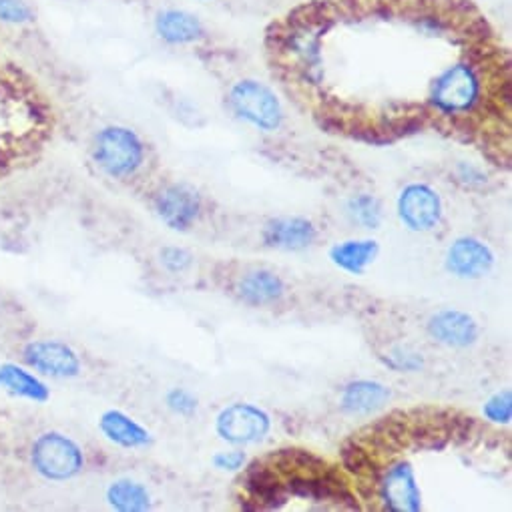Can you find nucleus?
Instances as JSON below:
<instances>
[{
  "instance_id": "1",
  "label": "nucleus",
  "mask_w": 512,
  "mask_h": 512,
  "mask_svg": "<svg viewBox=\"0 0 512 512\" xmlns=\"http://www.w3.org/2000/svg\"><path fill=\"white\" fill-rule=\"evenodd\" d=\"M484 63H488V51L476 57L470 53V57L444 67L430 83V109L454 123H464L478 113L484 107Z\"/></svg>"
},
{
  "instance_id": "2",
  "label": "nucleus",
  "mask_w": 512,
  "mask_h": 512,
  "mask_svg": "<svg viewBox=\"0 0 512 512\" xmlns=\"http://www.w3.org/2000/svg\"><path fill=\"white\" fill-rule=\"evenodd\" d=\"M91 157L101 173L125 181L143 169L147 161V145L135 129L111 123L95 133Z\"/></svg>"
},
{
  "instance_id": "3",
  "label": "nucleus",
  "mask_w": 512,
  "mask_h": 512,
  "mask_svg": "<svg viewBox=\"0 0 512 512\" xmlns=\"http://www.w3.org/2000/svg\"><path fill=\"white\" fill-rule=\"evenodd\" d=\"M35 474L47 482H67L85 470V450L69 434L59 430L41 432L29 448Z\"/></svg>"
},
{
  "instance_id": "4",
  "label": "nucleus",
  "mask_w": 512,
  "mask_h": 512,
  "mask_svg": "<svg viewBox=\"0 0 512 512\" xmlns=\"http://www.w3.org/2000/svg\"><path fill=\"white\" fill-rule=\"evenodd\" d=\"M229 111L249 127L276 133L284 123V105L276 91L258 79H239L227 93Z\"/></svg>"
},
{
  "instance_id": "5",
  "label": "nucleus",
  "mask_w": 512,
  "mask_h": 512,
  "mask_svg": "<svg viewBox=\"0 0 512 512\" xmlns=\"http://www.w3.org/2000/svg\"><path fill=\"white\" fill-rule=\"evenodd\" d=\"M272 430V416L255 404L233 402L215 418V434L233 446L262 442Z\"/></svg>"
},
{
  "instance_id": "6",
  "label": "nucleus",
  "mask_w": 512,
  "mask_h": 512,
  "mask_svg": "<svg viewBox=\"0 0 512 512\" xmlns=\"http://www.w3.org/2000/svg\"><path fill=\"white\" fill-rule=\"evenodd\" d=\"M23 362L39 376L53 380H73L83 372L81 356L61 340H33L23 348Z\"/></svg>"
},
{
  "instance_id": "7",
  "label": "nucleus",
  "mask_w": 512,
  "mask_h": 512,
  "mask_svg": "<svg viewBox=\"0 0 512 512\" xmlns=\"http://www.w3.org/2000/svg\"><path fill=\"white\" fill-rule=\"evenodd\" d=\"M398 219L408 231L428 233L436 229L444 215L440 193L426 183L406 185L396 199Z\"/></svg>"
},
{
  "instance_id": "8",
  "label": "nucleus",
  "mask_w": 512,
  "mask_h": 512,
  "mask_svg": "<svg viewBox=\"0 0 512 512\" xmlns=\"http://www.w3.org/2000/svg\"><path fill=\"white\" fill-rule=\"evenodd\" d=\"M157 217L173 231H189L201 217L203 199L199 191L187 183H167L153 199Z\"/></svg>"
},
{
  "instance_id": "9",
  "label": "nucleus",
  "mask_w": 512,
  "mask_h": 512,
  "mask_svg": "<svg viewBox=\"0 0 512 512\" xmlns=\"http://www.w3.org/2000/svg\"><path fill=\"white\" fill-rule=\"evenodd\" d=\"M496 255L488 243L478 237H456L444 255V268L458 280H480L492 272Z\"/></svg>"
},
{
  "instance_id": "10",
  "label": "nucleus",
  "mask_w": 512,
  "mask_h": 512,
  "mask_svg": "<svg viewBox=\"0 0 512 512\" xmlns=\"http://www.w3.org/2000/svg\"><path fill=\"white\" fill-rule=\"evenodd\" d=\"M378 494L386 510H392V512L422 510V492L416 480V472L408 460H398L380 474Z\"/></svg>"
},
{
  "instance_id": "11",
  "label": "nucleus",
  "mask_w": 512,
  "mask_h": 512,
  "mask_svg": "<svg viewBox=\"0 0 512 512\" xmlns=\"http://www.w3.org/2000/svg\"><path fill=\"white\" fill-rule=\"evenodd\" d=\"M241 488L247 492L249 500L255 502V506L266 510H278L290 498L286 480H282V474L266 460L253 462L249 466L245 464Z\"/></svg>"
},
{
  "instance_id": "12",
  "label": "nucleus",
  "mask_w": 512,
  "mask_h": 512,
  "mask_svg": "<svg viewBox=\"0 0 512 512\" xmlns=\"http://www.w3.org/2000/svg\"><path fill=\"white\" fill-rule=\"evenodd\" d=\"M426 332L436 344L456 350L470 348L480 338L478 322L468 312L454 308H444L432 314L426 324Z\"/></svg>"
},
{
  "instance_id": "13",
  "label": "nucleus",
  "mask_w": 512,
  "mask_h": 512,
  "mask_svg": "<svg viewBox=\"0 0 512 512\" xmlns=\"http://www.w3.org/2000/svg\"><path fill=\"white\" fill-rule=\"evenodd\" d=\"M153 33L167 47H189L205 39L203 21L185 9H159L153 17Z\"/></svg>"
},
{
  "instance_id": "14",
  "label": "nucleus",
  "mask_w": 512,
  "mask_h": 512,
  "mask_svg": "<svg viewBox=\"0 0 512 512\" xmlns=\"http://www.w3.org/2000/svg\"><path fill=\"white\" fill-rule=\"evenodd\" d=\"M264 245L278 251H306L318 241V227L300 215L274 217L264 225Z\"/></svg>"
},
{
  "instance_id": "15",
  "label": "nucleus",
  "mask_w": 512,
  "mask_h": 512,
  "mask_svg": "<svg viewBox=\"0 0 512 512\" xmlns=\"http://www.w3.org/2000/svg\"><path fill=\"white\" fill-rule=\"evenodd\" d=\"M99 432L103 438L125 450H139L153 444L151 432L123 410H105L99 418Z\"/></svg>"
},
{
  "instance_id": "16",
  "label": "nucleus",
  "mask_w": 512,
  "mask_h": 512,
  "mask_svg": "<svg viewBox=\"0 0 512 512\" xmlns=\"http://www.w3.org/2000/svg\"><path fill=\"white\" fill-rule=\"evenodd\" d=\"M237 296L247 306L266 308L284 300L286 284L272 270H251L237 282Z\"/></svg>"
},
{
  "instance_id": "17",
  "label": "nucleus",
  "mask_w": 512,
  "mask_h": 512,
  "mask_svg": "<svg viewBox=\"0 0 512 512\" xmlns=\"http://www.w3.org/2000/svg\"><path fill=\"white\" fill-rule=\"evenodd\" d=\"M390 396L392 392L386 384L378 380L360 378L344 386L340 396V408L350 416H370L382 410L388 404Z\"/></svg>"
},
{
  "instance_id": "18",
  "label": "nucleus",
  "mask_w": 512,
  "mask_h": 512,
  "mask_svg": "<svg viewBox=\"0 0 512 512\" xmlns=\"http://www.w3.org/2000/svg\"><path fill=\"white\" fill-rule=\"evenodd\" d=\"M0 390L35 404H45L51 398V388L47 382L31 368L15 362L0 364Z\"/></svg>"
},
{
  "instance_id": "19",
  "label": "nucleus",
  "mask_w": 512,
  "mask_h": 512,
  "mask_svg": "<svg viewBox=\"0 0 512 512\" xmlns=\"http://www.w3.org/2000/svg\"><path fill=\"white\" fill-rule=\"evenodd\" d=\"M328 255L338 270L350 276H364L380 255V245L376 239H346L334 243Z\"/></svg>"
},
{
  "instance_id": "20",
  "label": "nucleus",
  "mask_w": 512,
  "mask_h": 512,
  "mask_svg": "<svg viewBox=\"0 0 512 512\" xmlns=\"http://www.w3.org/2000/svg\"><path fill=\"white\" fill-rule=\"evenodd\" d=\"M107 504L117 512H145L151 510L153 498L149 488L133 478H117L105 490Z\"/></svg>"
},
{
  "instance_id": "21",
  "label": "nucleus",
  "mask_w": 512,
  "mask_h": 512,
  "mask_svg": "<svg viewBox=\"0 0 512 512\" xmlns=\"http://www.w3.org/2000/svg\"><path fill=\"white\" fill-rule=\"evenodd\" d=\"M268 464H272L280 474H314V472H322L328 468V464L308 452V450H300V448H288V450H278L272 452L266 458Z\"/></svg>"
},
{
  "instance_id": "22",
  "label": "nucleus",
  "mask_w": 512,
  "mask_h": 512,
  "mask_svg": "<svg viewBox=\"0 0 512 512\" xmlns=\"http://www.w3.org/2000/svg\"><path fill=\"white\" fill-rule=\"evenodd\" d=\"M346 213L352 223L360 225L362 229H378L384 219L382 201L370 193H358L348 199Z\"/></svg>"
},
{
  "instance_id": "23",
  "label": "nucleus",
  "mask_w": 512,
  "mask_h": 512,
  "mask_svg": "<svg viewBox=\"0 0 512 512\" xmlns=\"http://www.w3.org/2000/svg\"><path fill=\"white\" fill-rule=\"evenodd\" d=\"M39 19L33 0H0V29L27 31Z\"/></svg>"
},
{
  "instance_id": "24",
  "label": "nucleus",
  "mask_w": 512,
  "mask_h": 512,
  "mask_svg": "<svg viewBox=\"0 0 512 512\" xmlns=\"http://www.w3.org/2000/svg\"><path fill=\"white\" fill-rule=\"evenodd\" d=\"M342 466L356 474L358 478H372L374 476V460H372V452L368 448H364L360 442H348L344 444L342 452Z\"/></svg>"
},
{
  "instance_id": "25",
  "label": "nucleus",
  "mask_w": 512,
  "mask_h": 512,
  "mask_svg": "<svg viewBox=\"0 0 512 512\" xmlns=\"http://www.w3.org/2000/svg\"><path fill=\"white\" fill-rule=\"evenodd\" d=\"M384 364L398 374H416L424 368V356L412 346H394L384 356Z\"/></svg>"
},
{
  "instance_id": "26",
  "label": "nucleus",
  "mask_w": 512,
  "mask_h": 512,
  "mask_svg": "<svg viewBox=\"0 0 512 512\" xmlns=\"http://www.w3.org/2000/svg\"><path fill=\"white\" fill-rule=\"evenodd\" d=\"M482 414L492 424L508 426L510 420H512V392L506 388V390H500V392L492 394L484 402Z\"/></svg>"
},
{
  "instance_id": "27",
  "label": "nucleus",
  "mask_w": 512,
  "mask_h": 512,
  "mask_svg": "<svg viewBox=\"0 0 512 512\" xmlns=\"http://www.w3.org/2000/svg\"><path fill=\"white\" fill-rule=\"evenodd\" d=\"M159 262L169 274H185L193 266V255L185 247L167 245L159 251Z\"/></svg>"
},
{
  "instance_id": "28",
  "label": "nucleus",
  "mask_w": 512,
  "mask_h": 512,
  "mask_svg": "<svg viewBox=\"0 0 512 512\" xmlns=\"http://www.w3.org/2000/svg\"><path fill=\"white\" fill-rule=\"evenodd\" d=\"M165 406L169 412H173L175 416H183V418H189L197 412L199 408V400L197 396L187 390V388H171L167 394H165Z\"/></svg>"
},
{
  "instance_id": "29",
  "label": "nucleus",
  "mask_w": 512,
  "mask_h": 512,
  "mask_svg": "<svg viewBox=\"0 0 512 512\" xmlns=\"http://www.w3.org/2000/svg\"><path fill=\"white\" fill-rule=\"evenodd\" d=\"M213 468L221 470V472H239L245 468L247 464V454L243 450H221L217 454H213L211 458Z\"/></svg>"
},
{
  "instance_id": "30",
  "label": "nucleus",
  "mask_w": 512,
  "mask_h": 512,
  "mask_svg": "<svg viewBox=\"0 0 512 512\" xmlns=\"http://www.w3.org/2000/svg\"><path fill=\"white\" fill-rule=\"evenodd\" d=\"M456 175H458L460 183L470 185V187H472V185H482V183H486V175H484L478 167H474V165H470V163H458Z\"/></svg>"
}]
</instances>
